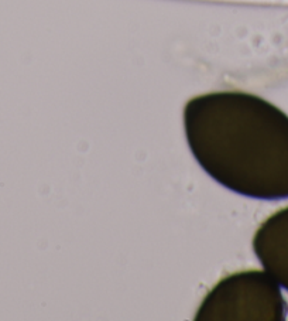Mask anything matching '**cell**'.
<instances>
[{
	"label": "cell",
	"mask_w": 288,
	"mask_h": 321,
	"mask_svg": "<svg viewBox=\"0 0 288 321\" xmlns=\"http://www.w3.org/2000/svg\"><path fill=\"white\" fill-rule=\"evenodd\" d=\"M286 302L270 275L246 270L222 279L206 294L197 320H283Z\"/></svg>",
	"instance_id": "cell-2"
},
{
	"label": "cell",
	"mask_w": 288,
	"mask_h": 321,
	"mask_svg": "<svg viewBox=\"0 0 288 321\" xmlns=\"http://www.w3.org/2000/svg\"><path fill=\"white\" fill-rule=\"evenodd\" d=\"M195 160L216 183L257 200L288 197V116L246 92H211L184 109Z\"/></svg>",
	"instance_id": "cell-1"
}]
</instances>
